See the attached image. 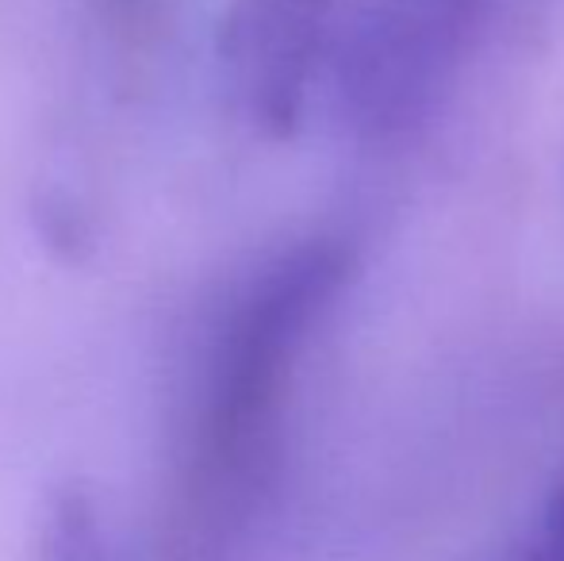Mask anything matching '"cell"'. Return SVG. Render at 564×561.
<instances>
[{"instance_id": "obj_1", "label": "cell", "mask_w": 564, "mask_h": 561, "mask_svg": "<svg viewBox=\"0 0 564 561\" xmlns=\"http://www.w3.org/2000/svg\"><path fill=\"white\" fill-rule=\"evenodd\" d=\"M346 258L327 247H296L250 284L230 315L212 369L200 427L204 485L242 473L261 446L289 369L335 300Z\"/></svg>"}, {"instance_id": "obj_2", "label": "cell", "mask_w": 564, "mask_h": 561, "mask_svg": "<svg viewBox=\"0 0 564 561\" xmlns=\"http://www.w3.org/2000/svg\"><path fill=\"white\" fill-rule=\"evenodd\" d=\"M480 15V0H377L335 58L338 97L369 131H400L431 108Z\"/></svg>"}, {"instance_id": "obj_3", "label": "cell", "mask_w": 564, "mask_h": 561, "mask_svg": "<svg viewBox=\"0 0 564 561\" xmlns=\"http://www.w3.org/2000/svg\"><path fill=\"white\" fill-rule=\"evenodd\" d=\"M46 542H51V561H108L97 516H93V508L82 496L62 500L54 508Z\"/></svg>"}, {"instance_id": "obj_4", "label": "cell", "mask_w": 564, "mask_h": 561, "mask_svg": "<svg viewBox=\"0 0 564 561\" xmlns=\"http://www.w3.org/2000/svg\"><path fill=\"white\" fill-rule=\"evenodd\" d=\"M527 561H564V481L557 485V493L550 496V504H545Z\"/></svg>"}, {"instance_id": "obj_5", "label": "cell", "mask_w": 564, "mask_h": 561, "mask_svg": "<svg viewBox=\"0 0 564 561\" xmlns=\"http://www.w3.org/2000/svg\"><path fill=\"white\" fill-rule=\"evenodd\" d=\"M165 0H108V15H112V28L127 43H139L158 20H162Z\"/></svg>"}]
</instances>
